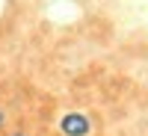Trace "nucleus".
Segmentation results:
<instances>
[{
  "label": "nucleus",
  "instance_id": "7ed1b4c3",
  "mask_svg": "<svg viewBox=\"0 0 148 136\" xmlns=\"http://www.w3.org/2000/svg\"><path fill=\"white\" fill-rule=\"evenodd\" d=\"M12 136H27V133H12Z\"/></svg>",
  "mask_w": 148,
  "mask_h": 136
},
{
  "label": "nucleus",
  "instance_id": "f257e3e1",
  "mask_svg": "<svg viewBox=\"0 0 148 136\" xmlns=\"http://www.w3.org/2000/svg\"><path fill=\"white\" fill-rule=\"evenodd\" d=\"M59 130H62L65 136H89L92 121L83 113H68V115H62V121H59Z\"/></svg>",
  "mask_w": 148,
  "mask_h": 136
},
{
  "label": "nucleus",
  "instance_id": "f03ea898",
  "mask_svg": "<svg viewBox=\"0 0 148 136\" xmlns=\"http://www.w3.org/2000/svg\"><path fill=\"white\" fill-rule=\"evenodd\" d=\"M3 121H6V115H3V109H0V127H3Z\"/></svg>",
  "mask_w": 148,
  "mask_h": 136
}]
</instances>
